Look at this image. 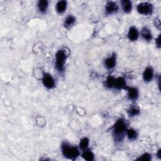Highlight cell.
<instances>
[{
	"label": "cell",
	"mask_w": 161,
	"mask_h": 161,
	"mask_svg": "<svg viewBox=\"0 0 161 161\" xmlns=\"http://www.w3.org/2000/svg\"><path fill=\"white\" fill-rule=\"evenodd\" d=\"M67 8V2L66 1H59L56 5V11L59 13H63Z\"/></svg>",
	"instance_id": "16"
},
{
	"label": "cell",
	"mask_w": 161,
	"mask_h": 161,
	"mask_svg": "<svg viewBox=\"0 0 161 161\" xmlns=\"http://www.w3.org/2000/svg\"><path fill=\"white\" fill-rule=\"evenodd\" d=\"M76 18L72 15L68 16L66 19L65 20V21L64 23V25L66 28H69L71 27H73L75 22H76Z\"/></svg>",
	"instance_id": "15"
},
{
	"label": "cell",
	"mask_w": 161,
	"mask_h": 161,
	"mask_svg": "<svg viewBox=\"0 0 161 161\" xmlns=\"http://www.w3.org/2000/svg\"><path fill=\"white\" fill-rule=\"evenodd\" d=\"M42 83L45 88L47 89H52L55 87V80L52 77V76L47 73H45L43 74V79H42Z\"/></svg>",
	"instance_id": "5"
},
{
	"label": "cell",
	"mask_w": 161,
	"mask_h": 161,
	"mask_svg": "<svg viewBox=\"0 0 161 161\" xmlns=\"http://www.w3.org/2000/svg\"><path fill=\"white\" fill-rule=\"evenodd\" d=\"M127 36L130 41H136L139 36L137 28L135 27H131L129 30Z\"/></svg>",
	"instance_id": "10"
},
{
	"label": "cell",
	"mask_w": 161,
	"mask_h": 161,
	"mask_svg": "<svg viewBox=\"0 0 161 161\" xmlns=\"http://www.w3.org/2000/svg\"><path fill=\"white\" fill-rule=\"evenodd\" d=\"M126 135H127L128 139L130 140H135L138 137L137 132L132 129H127V130H126Z\"/></svg>",
	"instance_id": "17"
},
{
	"label": "cell",
	"mask_w": 161,
	"mask_h": 161,
	"mask_svg": "<svg viewBox=\"0 0 161 161\" xmlns=\"http://www.w3.org/2000/svg\"><path fill=\"white\" fill-rule=\"evenodd\" d=\"M128 114L129 115L130 117H135V116H137V115H139V114H140V110L139 108H137V107L135 106H133V107H130L129 110H128Z\"/></svg>",
	"instance_id": "19"
},
{
	"label": "cell",
	"mask_w": 161,
	"mask_h": 161,
	"mask_svg": "<svg viewBox=\"0 0 161 161\" xmlns=\"http://www.w3.org/2000/svg\"><path fill=\"white\" fill-rule=\"evenodd\" d=\"M154 77V70L152 67H147L143 74V78L145 82H150Z\"/></svg>",
	"instance_id": "8"
},
{
	"label": "cell",
	"mask_w": 161,
	"mask_h": 161,
	"mask_svg": "<svg viewBox=\"0 0 161 161\" xmlns=\"http://www.w3.org/2000/svg\"><path fill=\"white\" fill-rule=\"evenodd\" d=\"M154 23H155V27H156L158 29L160 30V20H159V19H155Z\"/></svg>",
	"instance_id": "24"
},
{
	"label": "cell",
	"mask_w": 161,
	"mask_h": 161,
	"mask_svg": "<svg viewBox=\"0 0 161 161\" xmlns=\"http://www.w3.org/2000/svg\"><path fill=\"white\" fill-rule=\"evenodd\" d=\"M152 159L151 155L148 153H145L142 155L140 157L137 159V160H144V161H149Z\"/></svg>",
	"instance_id": "22"
},
{
	"label": "cell",
	"mask_w": 161,
	"mask_h": 161,
	"mask_svg": "<svg viewBox=\"0 0 161 161\" xmlns=\"http://www.w3.org/2000/svg\"><path fill=\"white\" fill-rule=\"evenodd\" d=\"M122 6L125 13H129L132 9V3L129 0H123L121 2Z\"/></svg>",
	"instance_id": "13"
},
{
	"label": "cell",
	"mask_w": 161,
	"mask_h": 161,
	"mask_svg": "<svg viewBox=\"0 0 161 161\" xmlns=\"http://www.w3.org/2000/svg\"><path fill=\"white\" fill-rule=\"evenodd\" d=\"M118 10V5L114 2H108L105 6V14L107 15H112L117 12Z\"/></svg>",
	"instance_id": "6"
},
{
	"label": "cell",
	"mask_w": 161,
	"mask_h": 161,
	"mask_svg": "<svg viewBox=\"0 0 161 161\" xmlns=\"http://www.w3.org/2000/svg\"><path fill=\"white\" fill-rule=\"evenodd\" d=\"M126 90L128 91V96L130 100L135 101L139 98V91H138L137 89L135 88L127 87Z\"/></svg>",
	"instance_id": "11"
},
{
	"label": "cell",
	"mask_w": 161,
	"mask_h": 161,
	"mask_svg": "<svg viewBox=\"0 0 161 161\" xmlns=\"http://www.w3.org/2000/svg\"><path fill=\"white\" fill-rule=\"evenodd\" d=\"M117 62V56L115 54H112L111 56L108 57L105 61V67L108 69H112L114 67H115Z\"/></svg>",
	"instance_id": "7"
},
{
	"label": "cell",
	"mask_w": 161,
	"mask_h": 161,
	"mask_svg": "<svg viewBox=\"0 0 161 161\" xmlns=\"http://www.w3.org/2000/svg\"><path fill=\"white\" fill-rule=\"evenodd\" d=\"M157 156L159 159H160L161 158V149H159V150L157 151Z\"/></svg>",
	"instance_id": "25"
},
{
	"label": "cell",
	"mask_w": 161,
	"mask_h": 161,
	"mask_svg": "<svg viewBox=\"0 0 161 161\" xmlns=\"http://www.w3.org/2000/svg\"><path fill=\"white\" fill-rule=\"evenodd\" d=\"M127 86H126V81L123 77H119L116 78L115 79V83H114V88L117 89H126L127 88Z\"/></svg>",
	"instance_id": "9"
},
{
	"label": "cell",
	"mask_w": 161,
	"mask_h": 161,
	"mask_svg": "<svg viewBox=\"0 0 161 161\" xmlns=\"http://www.w3.org/2000/svg\"><path fill=\"white\" fill-rule=\"evenodd\" d=\"M127 130V123L123 118L118 119L114 123L113 128V135L114 139L117 142L123 141L125 134Z\"/></svg>",
	"instance_id": "1"
},
{
	"label": "cell",
	"mask_w": 161,
	"mask_h": 161,
	"mask_svg": "<svg viewBox=\"0 0 161 161\" xmlns=\"http://www.w3.org/2000/svg\"><path fill=\"white\" fill-rule=\"evenodd\" d=\"M82 157L84 160L88 161H93L95 159V155L93 153L90 151H87V150H85L83 152L82 154Z\"/></svg>",
	"instance_id": "18"
},
{
	"label": "cell",
	"mask_w": 161,
	"mask_h": 161,
	"mask_svg": "<svg viewBox=\"0 0 161 161\" xmlns=\"http://www.w3.org/2000/svg\"><path fill=\"white\" fill-rule=\"evenodd\" d=\"M61 149L62 154L68 159L76 160L80 154L79 151L77 147H73L66 143H63L62 144Z\"/></svg>",
	"instance_id": "3"
},
{
	"label": "cell",
	"mask_w": 161,
	"mask_h": 161,
	"mask_svg": "<svg viewBox=\"0 0 161 161\" xmlns=\"http://www.w3.org/2000/svg\"><path fill=\"white\" fill-rule=\"evenodd\" d=\"M39 11L42 13H45L47 10L49 6V2L45 0H41L39 1L37 4Z\"/></svg>",
	"instance_id": "14"
},
{
	"label": "cell",
	"mask_w": 161,
	"mask_h": 161,
	"mask_svg": "<svg viewBox=\"0 0 161 161\" xmlns=\"http://www.w3.org/2000/svg\"><path fill=\"white\" fill-rule=\"evenodd\" d=\"M115 79L116 78H114L113 76H109L107 77L106 80V86L108 88H113L114 86V83H115Z\"/></svg>",
	"instance_id": "21"
},
{
	"label": "cell",
	"mask_w": 161,
	"mask_h": 161,
	"mask_svg": "<svg viewBox=\"0 0 161 161\" xmlns=\"http://www.w3.org/2000/svg\"><path fill=\"white\" fill-rule=\"evenodd\" d=\"M155 43H156V45H157V47L160 49V34H159L158 37L155 40Z\"/></svg>",
	"instance_id": "23"
},
{
	"label": "cell",
	"mask_w": 161,
	"mask_h": 161,
	"mask_svg": "<svg viewBox=\"0 0 161 161\" xmlns=\"http://www.w3.org/2000/svg\"><path fill=\"white\" fill-rule=\"evenodd\" d=\"M141 36L143 39L147 42H150L152 39V33L151 32V30H149V28L147 27H144L142 28Z\"/></svg>",
	"instance_id": "12"
},
{
	"label": "cell",
	"mask_w": 161,
	"mask_h": 161,
	"mask_svg": "<svg viewBox=\"0 0 161 161\" xmlns=\"http://www.w3.org/2000/svg\"><path fill=\"white\" fill-rule=\"evenodd\" d=\"M68 55L69 52L68 51H66V49L58 51L55 54V67L59 73L64 72V66Z\"/></svg>",
	"instance_id": "2"
},
{
	"label": "cell",
	"mask_w": 161,
	"mask_h": 161,
	"mask_svg": "<svg viewBox=\"0 0 161 161\" xmlns=\"http://www.w3.org/2000/svg\"><path fill=\"white\" fill-rule=\"evenodd\" d=\"M137 9L138 12L140 15L148 16L152 13L154 7L153 5L150 3L143 2L138 5Z\"/></svg>",
	"instance_id": "4"
},
{
	"label": "cell",
	"mask_w": 161,
	"mask_h": 161,
	"mask_svg": "<svg viewBox=\"0 0 161 161\" xmlns=\"http://www.w3.org/2000/svg\"><path fill=\"white\" fill-rule=\"evenodd\" d=\"M89 144V140L87 137H84L80 140L79 143V147L80 149H82V150L85 151L88 147Z\"/></svg>",
	"instance_id": "20"
}]
</instances>
